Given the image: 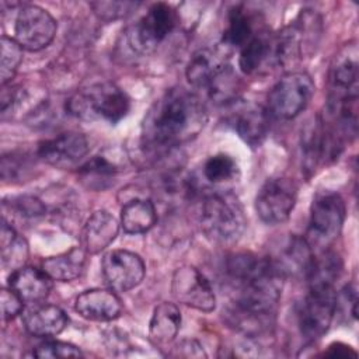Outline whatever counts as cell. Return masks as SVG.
Listing matches in <instances>:
<instances>
[{
	"mask_svg": "<svg viewBox=\"0 0 359 359\" xmlns=\"http://www.w3.org/2000/svg\"><path fill=\"white\" fill-rule=\"evenodd\" d=\"M356 355L358 353L349 345H345L342 342L331 344L324 352V356H331V358H356Z\"/></svg>",
	"mask_w": 359,
	"mask_h": 359,
	"instance_id": "8d00e7d4",
	"label": "cell"
},
{
	"mask_svg": "<svg viewBox=\"0 0 359 359\" xmlns=\"http://www.w3.org/2000/svg\"><path fill=\"white\" fill-rule=\"evenodd\" d=\"M98 18L104 21H114L132 13L139 3L133 1H95L90 4Z\"/></svg>",
	"mask_w": 359,
	"mask_h": 359,
	"instance_id": "1f68e13d",
	"label": "cell"
},
{
	"mask_svg": "<svg viewBox=\"0 0 359 359\" xmlns=\"http://www.w3.org/2000/svg\"><path fill=\"white\" fill-rule=\"evenodd\" d=\"M118 171V167L111 163L104 156H94L91 160H88L84 165L80 167L79 172L90 180H100V178H108L115 175Z\"/></svg>",
	"mask_w": 359,
	"mask_h": 359,
	"instance_id": "836d02e7",
	"label": "cell"
},
{
	"mask_svg": "<svg viewBox=\"0 0 359 359\" xmlns=\"http://www.w3.org/2000/svg\"><path fill=\"white\" fill-rule=\"evenodd\" d=\"M334 287H309L299 311V328L304 339L313 342L330 328L335 316Z\"/></svg>",
	"mask_w": 359,
	"mask_h": 359,
	"instance_id": "9c48e42d",
	"label": "cell"
},
{
	"mask_svg": "<svg viewBox=\"0 0 359 359\" xmlns=\"http://www.w3.org/2000/svg\"><path fill=\"white\" fill-rule=\"evenodd\" d=\"M87 252L81 247L70 248L66 252L49 257L42 261V271L52 279L59 282H70L77 279L86 266Z\"/></svg>",
	"mask_w": 359,
	"mask_h": 359,
	"instance_id": "44dd1931",
	"label": "cell"
},
{
	"mask_svg": "<svg viewBox=\"0 0 359 359\" xmlns=\"http://www.w3.org/2000/svg\"><path fill=\"white\" fill-rule=\"evenodd\" d=\"M272 52V41L265 35L255 32V35L240 48L238 66L243 73L252 74L255 73L262 63L269 57Z\"/></svg>",
	"mask_w": 359,
	"mask_h": 359,
	"instance_id": "83f0119b",
	"label": "cell"
},
{
	"mask_svg": "<svg viewBox=\"0 0 359 359\" xmlns=\"http://www.w3.org/2000/svg\"><path fill=\"white\" fill-rule=\"evenodd\" d=\"M8 287L13 289L22 302L39 303L48 297L52 283L50 278L42 269L21 266L11 271L8 276Z\"/></svg>",
	"mask_w": 359,
	"mask_h": 359,
	"instance_id": "d6986e66",
	"label": "cell"
},
{
	"mask_svg": "<svg viewBox=\"0 0 359 359\" xmlns=\"http://www.w3.org/2000/svg\"><path fill=\"white\" fill-rule=\"evenodd\" d=\"M237 135L250 146H259L269 130V114L266 108L254 102L237 104L230 116Z\"/></svg>",
	"mask_w": 359,
	"mask_h": 359,
	"instance_id": "9a60e30c",
	"label": "cell"
},
{
	"mask_svg": "<svg viewBox=\"0 0 359 359\" xmlns=\"http://www.w3.org/2000/svg\"><path fill=\"white\" fill-rule=\"evenodd\" d=\"M321 29L320 15L313 10H303L272 41L273 57L279 65L290 66L311 55L321 36Z\"/></svg>",
	"mask_w": 359,
	"mask_h": 359,
	"instance_id": "277c9868",
	"label": "cell"
},
{
	"mask_svg": "<svg viewBox=\"0 0 359 359\" xmlns=\"http://www.w3.org/2000/svg\"><path fill=\"white\" fill-rule=\"evenodd\" d=\"M178 13L167 3H156L126 32L129 48L139 55L151 53L177 27Z\"/></svg>",
	"mask_w": 359,
	"mask_h": 359,
	"instance_id": "52a82bcc",
	"label": "cell"
},
{
	"mask_svg": "<svg viewBox=\"0 0 359 359\" xmlns=\"http://www.w3.org/2000/svg\"><path fill=\"white\" fill-rule=\"evenodd\" d=\"M22 299L13 290V289H1L0 293V304H1V314L3 320H11L22 310Z\"/></svg>",
	"mask_w": 359,
	"mask_h": 359,
	"instance_id": "e575fe53",
	"label": "cell"
},
{
	"mask_svg": "<svg viewBox=\"0 0 359 359\" xmlns=\"http://www.w3.org/2000/svg\"><path fill=\"white\" fill-rule=\"evenodd\" d=\"M130 109V100L116 84L105 81L74 93L66 102V111L80 119H104L116 123Z\"/></svg>",
	"mask_w": 359,
	"mask_h": 359,
	"instance_id": "3957f363",
	"label": "cell"
},
{
	"mask_svg": "<svg viewBox=\"0 0 359 359\" xmlns=\"http://www.w3.org/2000/svg\"><path fill=\"white\" fill-rule=\"evenodd\" d=\"M229 66L222 52L203 48L191 56L187 65V79L192 87L208 91Z\"/></svg>",
	"mask_w": 359,
	"mask_h": 359,
	"instance_id": "2e32d148",
	"label": "cell"
},
{
	"mask_svg": "<svg viewBox=\"0 0 359 359\" xmlns=\"http://www.w3.org/2000/svg\"><path fill=\"white\" fill-rule=\"evenodd\" d=\"M76 311L91 321H112L122 313V302L107 289H90L80 293L74 302Z\"/></svg>",
	"mask_w": 359,
	"mask_h": 359,
	"instance_id": "e0dca14e",
	"label": "cell"
},
{
	"mask_svg": "<svg viewBox=\"0 0 359 359\" xmlns=\"http://www.w3.org/2000/svg\"><path fill=\"white\" fill-rule=\"evenodd\" d=\"M175 351L178 355L185 358H205L206 353L203 351V346L195 341V339H182L180 344H177Z\"/></svg>",
	"mask_w": 359,
	"mask_h": 359,
	"instance_id": "d590c367",
	"label": "cell"
},
{
	"mask_svg": "<svg viewBox=\"0 0 359 359\" xmlns=\"http://www.w3.org/2000/svg\"><path fill=\"white\" fill-rule=\"evenodd\" d=\"M171 293L177 302L199 311L210 313L216 307V296L209 280L189 265L175 269L171 280Z\"/></svg>",
	"mask_w": 359,
	"mask_h": 359,
	"instance_id": "8fae6325",
	"label": "cell"
},
{
	"mask_svg": "<svg viewBox=\"0 0 359 359\" xmlns=\"http://www.w3.org/2000/svg\"><path fill=\"white\" fill-rule=\"evenodd\" d=\"M199 222L206 237L217 244L236 243L247 224L240 199L234 194L224 191L210 192L203 196Z\"/></svg>",
	"mask_w": 359,
	"mask_h": 359,
	"instance_id": "7a4b0ae2",
	"label": "cell"
},
{
	"mask_svg": "<svg viewBox=\"0 0 359 359\" xmlns=\"http://www.w3.org/2000/svg\"><path fill=\"white\" fill-rule=\"evenodd\" d=\"M3 206H10V210H13L14 215L24 217V219L39 217L46 210L42 201H39L35 196H29V195L17 196L13 199L10 198V202H7V201L3 202Z\"/></svg>",
	"mask_w": 359,
	"mask_h": 359,
	"instance_id": "4dcf8cb0",
	"label": "cell"
},
{
	"mask_svg": "<svg viewBox=\"0 0 359 359\" xmlns=\"http://www.w3.org/2000/svg\"><path fill=\"white\" fill-rule=\"evenodd\" d=\"M345 202L339 194H318L310 208L306 241L309 245L325 250L339 236L345 220Z\"/></svg>",
	"mask_w": 359,
	"mask_h": 359,
	"instance_id": "8992f818",
	"label": "cell"
},
{
	"mask_svg": "<svg viewBox=\"0 0 359 359\" xmlns=\"http://www.w3.org/2000/svg\"><path fill=\"white\" fill-rule=\"evenodd\" d=\"M156 208L149 199L135 198L122 206L121 226L128 234L146 233L156 224Z\"/></svg>",
	"mask_w": 359,
	"mask_h": 359,
	"instance_id": "603a6c76",
	"label": "cell"
},
{
	"mask_svg": "<svg viewBox=\"0 0 359 359\" xmlns=\"http://www.w3.org/2000/svg\"><path fill=\"white\" fill-rule=\"evenodd\" d=\"M296 185L290 178H268L255 198V210L266 224H279L289 219L296 205Z\"/></svg>",
	"mask_w": 359,
	"mask_h": 359,
	"instance_id": "ba28073f",
	"label": "cell"
},
{
	"mask_svg": "<svg viewBox=\"0 0 359 359\" xmlns=\"http://www.w3.org/2000/svg\"><path fill=\"white\" fill-rule=\"evenodd\" d=\"M88 140L83 133L66 132L42 140L38 146V156L49 165L69 168L79 163L88 153Z\"/></svg>",
	"mask_w": 359,
	"mask_h": 359,
	"instance_id": "4fadbf2b",
	"label": "cell"
},
{
	"mask_svg": "<svg viewBox=\"0 0 359 359\" xmlns=\"http://www.w3.org/2000/svg\"><path fill=\"white\" fill-rule=\"evenodd\" d=\"M118 231L116 219L107 210H97L88 217L80 233L81 248L87 254H98L116 238Z\"/></svg>",
	"mask_w": 359,
	"mask_h": 359,
	"instance_id": "ac0fdd59",
	"label": "cell"
},
{
	"mask_svg": "<svg viewBox=\"0 0 359 359\" xmlns=\"http://www.w3.org/2000/svg\"><path fill=\"white\" fill-rule=\"evenodd\" d=\"M202 171L209 182L223 184L236 178L238 167L231 156L226 153H217L205 161Z\"/></svg>",
	"mask_w": 359,
	"mask_h": 359,
	"instance_id": "f546056e",
	"label": "cell"
},
{
	"mask_svg": "<svg viewBox=\"0 0 359 359\" xmlns=\"http://www.w3.org/2000/svg\"><path fill=\"white\" fill-rule=\"evenodd\" d=\"M181 327V313L172 303H160L151 314L149 324L150 338L160 345L170 344L177 337Z\"/></svg>",
	"mask_w": 359,
	"mask_h": 359,
	"instance_id": "7402d4cb",
	"label": "cell"
},
{
	"mask_svg": "<svg viewBox=\"0 0 359 359\" xmlns=\"http://www.w3.org/2000/svg\"><path fill=\"white\" fill-rule=\"evenodd\" d=\"M313 255V248L309 245L304 237H292L282 250L280 258L273 261V264L283 273V276L286 273L306 275Z\"/></svg>",
	"mask_w": 359,
	"mask_h": 359,
	"instance_id": "d4e9b609",
	"label": "cell"
},
{
	"mask_svg": "<svg viewBox=\"0 0 359 359\" xmlns=\"http://www.w3.org/2000/svg\"><path fill=\"white\" fill-rule=\"evenodd\" d=\"M314 91L316 86L307 73L289 72L271 88L266 111L276 119H293L306 109Z\"/></svg>",
	"mask_w": 359,
	"mask_h": 359,
	"instance_id": "5b68a950",
	"label": "cell"
},
{
	"mask_svg": "<svg viewBox=\"0 0 359 359\" xmlns=\"http://www.w3.org/2000/svg\"><path fill=\"white\" fill-rule=\"evenodd\" d=\"M0 251H1V265L4 269L15 271L27 262L28 258V243L20 236L11 224L6 220L1 223L0 233Z\"/></svg>",
	"mask_w": 359,
	"mask_h": 359,
	"instance_id": "484cf974",
	"label": "cell"
},
{
	"mask_svg": "<svg viewBox=\"0 0 359 359\" xmlns=\"http://www.w3.org/2000/svg\"><path fill=\"white\" fill-rule=\"evenodd\" d=\"M358 46L355 41L345 43L330 67L331 95H358Z\"/></svg>",
	"mask_w": 359,
	"mask_h": 359,
	"instance_id": "5bb4252c",
	"label": "cell"
},
{
	"mask_svg": "<svg viewBox=\"0 0 359 359\" xmlns=\"http://www.w3.org/2000/svg\"><path fill=\"white\" fill-rule=\"evenodd\" d=\"M66 313L53 304H38L24 314V327L34 337H55L67 325Z\"/></svg>",
	"mask_w": 359,
	"mask_h": 359,
	"instance_id": "ffe728a7",
	"label": "cell"
},
{
	"mask_svg": "<svg viewBox=\"0 0 359 359\" xmlns=\"http://www.w3.org/2000/svg\"><path fill=\"white\" fill-rule=\"evenodd\" d=\"M101 269L104 279L114 292H128L144 278L143 259L128 250H112L102 257Z\"/></svg>",
	"mask_w": 359,
	"mask_h": 359,
	"instance_id": "7c38bea8",
	"label": "cell"
},
{
	"mask_svg": "<svg viewBox=\"0 0 359 359\" xmlns=\"http://www.w3.org/2000/svg\"><path fill=\"white\" fill-rule=\"evenodd\" d=\"M255 35L251 15L243 6H234L227 13V24L222 35L224 46L241 48Z\"/></svg>",
	"mask_w": 359,
	"mask_h": 359,
	"instance_id": "4316f807",
	"label": "cell"
},
{
	"mask_svg": "<svg viewBox=\"0 0 359 359\" xmlns=\"http://www.w3.org/2000/svg\"><path fill=\"white\" fill-rule=\"evenodd\" d=\"M81 351L67 342L60 341H49L38 345L32 351V356L35 358H79L81 356Z\"/></svg>",
	"mask_w": 359,
	"mask_h": 359,
	"instance_id": "d6a6232c",
	"label": "cell"
},
{
	"mask_svg": "<svg viewBox=\"0 0 359 359\" xmlns=\"http://www.w3.org/2000/svg\"><path fill=\"white\" fill-rule=\"evenodd\" d=\"M57 24L45 8L27 4L22 6L15 17L14 39L27 50H41L55 38Z\"/></svg>",
	"mask_w": 359,
	"mask_h": 359,
	"instance_id": "30bf717a",
	"label": "cell"
},
{
	"mask_svg": "<svg viewBox=\"0 0 359 359\" xmlns=\"http://www.w3.org/2000/svg\"><path fill=\"white\" fill-rule=\"evenodd\" d=\"M22 60V48L21 45L7 35H3L0 39V81L1 86H6L11 81L17 73L20 63Z\"/></svg>",
	"mask_w": 359,
	"mask_h": 359,
	"instance_id": "f1b7e54d",
	"label": "cell"
},
{
	"mask_svg": "<svg viewBox=\"0 0 359 359\" xmlns=\"http://www.w3.org/2000/svg\"><path fill=\"white\" fill-rule=\"evenodd\" d=\"M342 271V261L338 254L321 250L318 255H313L304 278L309 287H334L335 280Z\"/></svg>",
	"mask_w": 359,
	"mask_h": 359,
	"instance_id": "cb8c5ba5",
	"label": "cell"
},
{
	"mask_svg": "<svg viewBox=\"0 0 359 359\" xmlns=\"http://www.w3.org/2000/svg\"><path fill=\"white\" fill-rule=\"evenodd\" d=\"M206 121V108L196 94L171 88L146 114L143 142L151 149H171L196 137Z\"/></svg>",
	"mask_w": 359,
	"mask_h": 359,
	"instance_id": "6da1fadb",
	"label": "cell"
}]
</instances>
